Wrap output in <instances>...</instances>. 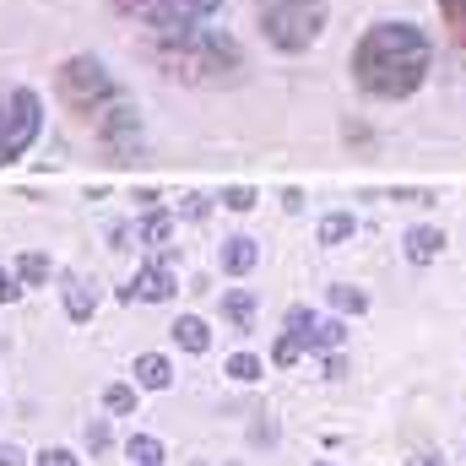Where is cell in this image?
<instances>
[{"label": "cell", "instance_id": "obj_26", "mask_svg": "<svg viewBox=\"0 0 466 466\" xmlns=\"http://www.w3.org/2000/svg\"><path fill=\"white\" fill-rule=\"evenodd\" d=\"M109 440H115V434H109V423H104V418H98V423H87V451H93V456H98V451H109Z\"/></svg>", "mask_w": 466, "mask_h": 466}, {"label": "cell", "instance_id": "obj_15", "mask_svg": "<svg viewBox=\"0 0 466 466\" xmlns=\"http://www.w3.org/2000/svg\"><path fill=\"white\" fill-rule=\"evenodd\" d=\"M352 233H358V218H352V212H331V218L320 223V244H348Z\"/></svg>", "mask_w": 466, "mask_h": 466}, {"label": "cell", "instance_id": "obj_25", "mask_svg": "<svg viewBox=\"0 0 466 466\" xmlns=\"http://www.w3.org/2000/svg\"><path fill=\"white\" fill-rule=\"evenodd\" d=\"M299 352H304V342H299V337H282V342L271 348V363H277V369H288V363H299Z\"/></svg>", "mask_w": 466, "mask_h": 466}, {"label": "cell", "instance_id": "obj_29", "mask_svg": "<svg viewBox=\"0 0 466 466\" xmlns=\"http://www.w3.org/2000/svg\"><path fill=\"white\" fill-rule=\"evenodd\" d=\"M185 218H207V196H185Z\"/></svg>", "mask_w": 466, "mask_h": 466}, {"label": "cell", "instance_id": "obj_4", "mask_svg": "<svg viewBox=\"0 0 466 466\" xmlns=\"http://www.w3.org/2000/svg\"><path fill=\"white\" fill-rule=\"evenodd\" d=\"M326 16H331L326 0H255V22H260L266 44L282 55H304L326 33Z\"/></svg>", "mask_w": 466, "mask_h": 466}, {"label": "cell", "instance_id": "obj_10", "mask_svg": "<svg viewBox=\"0 0 466 466\" xmlns=\"http://www.w3.org/2000/svg\"><path fill=\"white\" fill-rule=\"evenodd\" d=\"M168 337H174L185 352H207V348H212V331H207V320H201V315H179V320L168 326Z\"/></svg>", "mask_w": 466, "mask_h": 466}, {"label": "cell", "instance_id": "obj_31", "mask_svg": "<svg viewBox=\"0 0 466 466\" xmlns=\"http://www.w3.org/2000/svg\"><path fill=\"white\" fill-rule=\"evenodd\" d=\"M407 466H440V461H434V456H412Z\"/></svg>", "mask_w": 466, "mask_h": 466}, {"label": "cell", "instance_id": "obj_6", "mask_svg": "<svg viewBox=\"0 0 466 466\" xmlns=\"http://www.w3.org/2000/svg\"><path fill=\"white\" fill-rule=\"evenodd\" d=\"M119 16L141 22L147 33H174V27H201L223 11V0H109Z\"/></svg>", "mask_w": 466, "mask_h": 466}, {"label": "cell", "instance_id": "obj_30", "mask_svg": "<svg viewBox=\"0 0 466 466\" xmlns=\"http://www.w3.org/2000/svg\"><path fill=\"white\" fill-rule=\"evenodd\" d=\"M22 461H27V456H22L16 445H0V466H22Z\"/></svg>", "mask_w": 466, "mask_h": 466}, {"label": "cell", "instance_id": "obj_23", "mask_svg": "<svg viewBox=\"0 0 466 466\" xmlns=\"http://www.w3.org/2000/svg\"><path fill=\"white\" fill-rule=\"evenodd\" d=\"M104 407H109V412H136V390H130V385H109V390H104Z\"/></svg>", "mask_w": 466, "mask_h": 466}, {"label": "cell", "instance_id": "obj_5", "mask_svg": "<svg viewBox=\"0 0 466 466\" xmlns=\"http://www.w3.org/2000/svg\"><path fill=\"white\" fill-rule=\"evenodd\" d=\"M44 130V98L33 87H0V168L16 163Z\"/></svg>", "mask_w": 466, "mask_h": 466}, {"label": "cell", "instance_id": "obj_32", "mask_svg": "<svg viewBox=\"0 0 466 466\" xmlns=\"http://www.w3.org/2000/svg\"><path fill=\"white\" fill-rule=\"evenodd\" d=\"M320 466H326V461H320Z\"/></svg>", "mask_w": 466, "mask_h": 466}, {"label": "cell", "instance_id": "obj_2", "mask_svg": "<svg viewBox=\"0 0 466 466\" xmlns=\"http://www.w3.org/2000/svg\"><path fill=\"white\" fill-rule=\"evenodd\" d=\"M429 66H434V38L418 22H374L352 44V82L380 104L412 98Z\"/></svg>", "mask_w": 466, "mask_h": 466}, {"label": "cell", "instance_id": "obj_7", "mask_svg": "<svg viewBox=\"0 0 466 466\" xmlns=\"http://www.w3.org/2000/svg\"><path fill=\"white\" fill-rule=\"evenodd\" d=\"M174 288H179V282H174V249H163L152 266H141V271L119 288V299H125V304H136V299H141V304H163V299H174Z\"/></svg>", "mask_w": 466, "mask_h": 466}, {"label": "cell", "instance_id": "obj_1", "mask_svg": "<svg viewBox=\"0 0 466 466\" xmlns=\"http://www.w3.org/2000/svg\"><path fill=\"white\" fill-rule=\"evenodd\" d=\"M55 98L66 104V115H76L87 130H93V141H98L115 163H125V157L141 147V115H136V98L109 76L104 60H93V55H71V60L55 71Z\"/></svg>", "mask_w": 466, "mask_h": 466}, {"label": "cell", "instance_id": "obj_12", "mask_svg": "<svg viewBox=\"0 0 466 466\" xmlns=\"http://www.w3.org/2000/svg\"><path fill=\"white\" fill-rule=\"evenodd\" d=\"M93 309H98V293L82 277H66V315L71 320H93Z\"/></svg>", "mask_w": 466, "mask_h": 466}, {"label": "cell", "instance_id": "obj_21", "mask_svg": "<svg viewBox=\"0 0 466 466\" xmlns=\"http://www.w3.org/2000/svg\"><path fill=\"white\" fill-rule=\"evenodd\" d=\"M342 342H348V326H342V320H320V326H315V342H309V352H315V348H342Z\"/></svg>", "mask_w": 466, "mask_h": 466}, {"label": "cell", "instance_id": "obj_19", "mask_svg": "<svg viewBox=\"0 0 466 466\" xmlns=\"http://www.w3.org/2000/svg\"><path fill=\"white\" fill-rule=\"evenodd\" d=\"M440 16H445V27H451V38L466 49V0H440Z\"/></svg>", "mask_w": 466, "mask_h": 466}, {"label": "cell", "instance_id": "obj_3", "mask_svg": "<svg viewBox=\"0 0 466 466\" xmlns=\"http://www.w3.org/2000/svg\"><path fill=\"white\" fill-rule=\"evenodd\" d=\"M147 55L163 76L190 82V87H223L244 71V55L223 27H174V33H152Z\"/></svg>", "mask_w": 466, "mask_h": 466}, {"label": "cell", "instance_id": "obj_9", "mask_svg": "<svg viewBox=\"0 0 466 466\" xmlns=\"http://www.w3.org/2000/svg\"><path fill=\"white\" fill-rule=\"evenodd\" d=\"M223 277H244V271H255V260H260V249H255V238L249 233H238V238H223Z\"/></svg>", "mask_w": 466, "mask_h": 466}, {"label": "cell", "instance_id": "obj_11", "mask_svg": "<svg viewBox=\"0 0 466 466\" xmlns=\"http://www.w3.org/2000/svg\"><path fill=\"white\" fill-rule=\"evenodd\" d=\"M440 249H445V233H440V228H412V233H407V260H412V266L440 260Z\"/></svg>", "mask_w": 466, "mask_h": 466}, {"label": "cell", "instance_id": "obj_18", "mask_svg": "<svg viewBox=\"0 0 466 466\" xmlns=\"http://www.w3.org/2000/svg\"><path fill=\"white\" fill-rule=\"evenodd\" d=\"M168 233H174V218L168 212H147V223H141V244H168Z\"/></svg>", "mask_w": 466, "mask_h": 466}, {"label": "cell", "instance_id": "obj_27", "mask_svg": "<svg viewBox=\"0 0 466 466\" xmlns=\"http://www.w3.org/2000/svg\"><path fill=\"white\" fill-rule=\"evenodd\" d=\"M16 299H22V277L0 266V304H16Z\"/></svg>", "mask_w": 466, "mask_h": 466}, {"label": "cell", "instance_id": "obj_13", "mask_svg": "<svg viewBox=\"0 0 466 466\" xmlns=\"http://www.w3.org/2000/svg\"><path fill=\"white\" fill-rule=\"evenodd\" d=\"M125 456H130V466H163V445L152 434H130L125 440Z\"/></svg>", "mask_w": 466, "mask_h": 466}, {"label": "cell", "instance_id": "obj_20", "mask_svg": "<svg viewBox=\"0 0 466 466\" xmlns=\"http://www.w3.org/2000/svg\"><path fill=\"white\" fill-rule=\"evenodd\" d=\"M315 326H320V320H315V315H309V309H288V337H299V342H304V348H309V342H315Z\"/></svg>", "mask_w": 466, "mask_h": 466}, {"label": "cell", "instance_id": "obj_14", "mask_svg": "<svg viewBox=\"0 0 466 466\" xmlns=\"http://www.w3.org/2000/svg\"><path fill=\"white\" fill-rule=\"evenodd\" d=\"M223 315L233 320V331H249V315H255V299H249L244 288H233V293H223Z\"/></svg>", "mask_w": 466, "mask_h": 466}, {"label": "cell", "instance_id": "obj_22", "mask_svg": "<svg viewBox=\"0 0 466 466\" xmlns=\"http://www.w3.org/2000/svg\"><path fill=\"white\" fill-rule=\"evenodd\" d=\"M331 304H337V309H342V315H363V309H369V299H363V293H358V288H348V282H337V288H331Z\"/></svg>", "mask_w": 466, "mask_h": 466}, {"label": "cell", "instance_id": "obj_8", "mask_svg": "<svg viewBox=\"0 0 466 466\" xmlns=\"http://www.w3.org/2000/svg\"><path fill=\"white\" fill-rule=\"evenodd\" d=\"M130 374H136V385H141V390H168V385H174V363H168L163 352H141Z\"/></svg>", "mask_w": 466, "mask_h": 466}, {"label": "cell", "instance_id": "obj_17", "mask_svg": "<svg viewBox=\"0 0 466 466\" xmlns=\"http://www.w3.org/2000/svg\"><path fill=\"white\" fill-rule=\"evenodd\" d=\"M260 374H266V363H260L255 352H233L228 358V380H238V385H255Z\"/></svg>", "mask_w": 466, "mask_h": 466}, {"label": "cell", "instance_id": "obj_24", "mask_svg": "<svg viewBox=\"0 0 466 466\" xmlns=\"http://www.w3.org/2000/svg\"><path fill=\"white\" fill-rule=\"evenodd\" d=\"M223 207H228V212H249V207H255V190H249V185H228V190H223Z\"/></svg>", "mask_w": 466, "mask_h": 466}, {"label": "cell", "instance_id": "obj_28", "mask_svg": "<svg viewBox=\"0 0 466 466\" xmlns=\"http://www.w3.org/2000/svg\"><path fill=\"white\" fill-rule=\"evenodd\" d=\"M33 466H82V461H76L71 451H44V456H38Z\"/></svg>", "mask_w": 466, "mask_h": 466}, {"label": "cell", "instance_id": "obj_16", "mask_svg": "<svg viewBox=\"0 0 466 466\" xmlns=\"http://www.w3.org/2000/svg\"><path fill=\"white\" fill-rule=\"evenodd\" d=\"M16 277H22V288H38V282H49V255L27 249V255L16 260Z\"/></svg>", "mask_w": 466, "mask_h": 466}]
</instances>
